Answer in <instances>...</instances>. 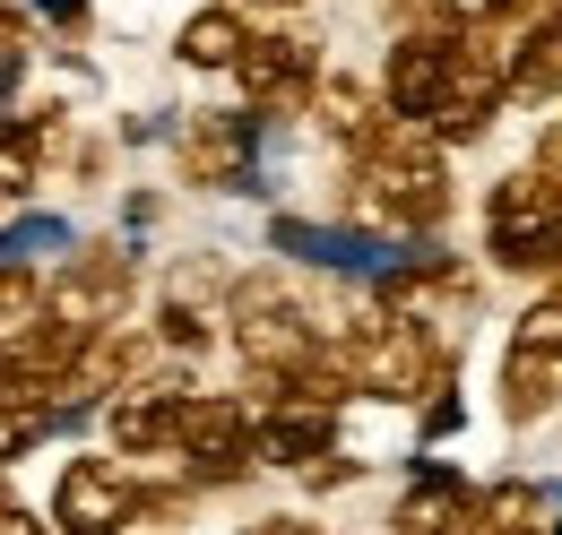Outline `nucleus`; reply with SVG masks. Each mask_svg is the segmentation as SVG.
Masks as SVG:
<instances>
[{
  "instance_id": "nucleus-9",
  "label": "nucleus",
  "mask_w": 562,
  "mask_h": 535,
  "mask_svg": "<svg viewBox=\"0 0 562 535\" xmlns=\"http://www.w3.org/2000/svg\"><path fill=\"white\" fill-rule=\"evenodd\" d=\"M372 303H381V311H407L424 329H468V311H476V268L459 260V251H424V260L390 268V276L372 285Z\"/></svg>"
},
{
  "instance_id": "nucleus-26",
  "label": "nucleus",
  "mask_w": 562,
  "mask_h": 535,
  "mask_svg": "<svg viewBox=\"0 0 562 535\" xmlns=\"http://www.w3.org/2000/svg\"><path fill=\"white\" fill-rule=\"evenodd\" d=\"M554 527H562V510H554Z\"/></svg>"
},
{
  "instance_id": "nucleus-6",
  "label": "nucleus",
  "mask_w": 562,
  "mask_h": 535,
  "mask_svg": "<svg viewBox=\"0 0 562 535\" xmlns=\"http://www.w3.org/2000/svg\"><path fill=\"white\" fill-rule=\"evenodd\" d=\"M225 78L243 87V104H251L260 122H294V113L312 104V78H321V44H312V35H294V26H251Z\"/></svg>"
},
{
  "instance_id": "nucleus-15",
  "label": "nucleus",
  "mask_w": 562,
  "mask_h": 535,
  "mask_svg": "<svg viewBox=\"0 0 562 535\" xmlns=\"http://www.w3.org/2000/svg\"><path fill=\"white\" fill-rule=\"evenodd\" d=\"M468 475H450V467H424L407 492H398V510H390V527L398 535H459V510H468Z\"/></svg>"
},
{
  "instance_id": "nucleus-20",
  "label": "nucleus",
  "mask_w": 562,
  "mask_h": 535,
  "mask_svg": "<svg viewBox=\"0 0 562 535\" xmlns=\"http://www.w3.org/2000/svg\"><path fill=\"white\" fill-rule=\"evenodd\" d=\"M26 53H35V26L0 0V78H18V69H26Z\"/></svg>"
},
{
  "instance_id": "nucleus-13",
  "label": "nucleus",
  "mask_w": 562,
  "mask_h": 535,
  "mask_svg": "<svg viewBox=\"0 0 562 535\" xmlns=\"http://www.w3.org/2000/svg\"><path fill=\"white\" fill-rule=\"evenodd\" d=\"M546 527H554V492L528 483V475L476 483L468 510H459V535H546Z\"/></svg>"
},
{
  "instance_id": "nucleus-11",
  "label": "nucleus",
  "mask_w": 562,
  "mask_h": 535,
  "mask_svg": "<svg viewBox=\"0 0 562 535\" xmlns=\"http://www.w3.org/2000/svg\"><path fill=\"white\" fill-rule=\"evenodd\" d=\"M173 173L191 191H234L251 173V122L243 113H191L173 130Z\"/></svg>"
},
{
  "instance_id": "nucleus-1",
  "label": "nucleus",
  "mask_w": 562,
  "mask_h": 535,
  "mask_svg": "<svg viewBox=\"0 0 562 535\" xmlns=\"http://www.w3.org/2000/svg\"><path fill=\"white\" fill-rule=\"evenodd\" d=\"M372 95L390 113H407L441 147H468L493 130L502 95V26H468V18H432V26H398L390 61L372 78Z\"/></svg>"
},
{
  "instance_id": "nucleus-21",
  "label": "nucleus",
  "mask_w": 562,
  "mask_h": 535,
  "mask_svg": "<svg viewBox=\"0 0 562 535\" xmlns=\"http://www.w3.org/2000/svg\"><path fill=\"white\" fill-rule=\"evenodd\" d=\"M372 9L390 18V35H398V26H432V18H450L441 0H372Z\"/></svg>"
},
{
  "instance_id": "nucleus-5",
  "label": "nucleus",
  "mask_w": 562,
  "mask_h": 535,
  "mask_svg": "<svg viewBox=\"0 0 562 535\" xmlns=\"http://www.w3.org/2000/svg\"><path fill=\"white\" fill-rule=\"evenodd\" d=\"M562 414V276L528 303V320L510 329V354H502V423H546Z\"/></svg>"
},
{
  "instance_id": "nucleus-14",
  "label": "nucleus",
  "mask_w": 562,
  "mask_h": 535,
  "mask_svg": "<svg viewBox=\"0 0 562 535\" xmlns=\"http://www.w3.org/2000/svg\"><path fill=\"white\" fill-rule=\"evenodd\" d=\"M502 95L562 104V18H528L502 35Z\"/></svg>"
},
{
  "instance_id": "nucleus-7",
  "label": "nucleus",
  "mask_w": 562,
  "mask_h": 535,
  "mask_svg": "<svg viewBox=\"0 0 562 535\" xmlns=\"http://www.w3.org/2000/svg\"><path fill=\"white\" fill-rule=\"evenodd\" d=\"M53 527L61 535H131L139 527V467L131 458H70L53 475Z\"/></svg>"
},
{
  "instance_id": "nucleus-18",
  "label": "nucleus",
  "mask_w": 562,
  "mask_h": 535,
  "mask_svg": "<svg viewBox=\"0 0 562 535\" xmlns=\"http://www.w3.org/2000/svg\"><path fill=\"white\" fill-rule=\"evenodd\" d=\"M528 182H537V191L562 207V113L537 130V147H528Z\"/></svg>"
},
{
  "instance_id": "nucleus-10",
  "label": "nucleus",
  "mask_w": 562,
  "mask_h": 535,
  "mask_svg": "<svg viewBox=\"0 0 562 535\" xmlns=\"http://www.w3.org/2000/svg\"><path fill=\"white\" fill-rule=\"evenodd\" d=\"M225 285H234V268H216V260H182L173 268V285H165V320H156V345L165 354H200L216 329H225Z\"/></svg>"
},
{
  "instance_id": "nucleus-2",
  "label": "nucleus",
  "mask_w": 562,
  "mask_h": 535,
  "mask_svg": "<svg viewBox=\"0 0 562 535\" xmlns=\"http://www.w3.org/2000/svg\"><path fill=\"white\" fill-rule=\"evenodd\" d=\"M338 156H347V207L372 234L432 242V234L450 225V147L424 130V122H407V113L381 104Z\"/></svg>"
},
{
  "instance_id": "nucleus-24",
  "label": "nucleus",
  "mask_w": 562,
  "mask_h": 535,
  "mask_svg": "<svg viewBox=\"0 0 562 535\" xmlns=\"http://www.w3.org/2000/svg\"><path fill=\"white\" fill-rule=\"evenodd\" d=\"M9 216H18V191H0V234H9Z\"/></svg>"
},
{
  "instance_id": "nucleus-25",
  "label": "nucleus",
  "mask_w": 562,
  "mask_h": 535,
  "mask_svg": "<svg viewBox=\"0 0 562 535\" xmlns=\"http://www.w3.org/2000/svg\"><path fill=\"white\" fill-rule=\"evenodd\" d=\"M251 9H278V18H285V9H312V0H251Z\"/></svg>"
},
{
  "instance_id": "nucleus-3",
  "label": "nucleus",
  "mask_w": 562,
  "mask_h": 535,
  "mask_svg": "<svg viewBox=\"0 0 562 535\" xmlns=\"http://www.w3.org/2000/svg\"><path fill=\"white\" fill-rule=\"evenodd\" d=\"M485 260L502 276H562V207L528 182V164H510L485 191Z\"/></svg>"
},
{
  "instance_id": "nucleus-23",
  "label": "nucleus",
  "mask_w": 562,
  "mask_h": 535,
  "mask_svg": "<svg viewBox=\"0 0 562 535\" xmlns=\"http://www.w3.org/2000/svg\"><path fill=\"white\" fill-rule=\"evenodd\" d=\"M0 535H44V527H35V519H26V510H18L9 492H0Z\"/></svg>"
},
{
  "instance_id": "nucleus-19",
  "label": "nucleus",
  "mask_w": 562,
  "mask_h": 535,
  "mask_svg": "<svg viewBox=\"0 0 562 535\" xmlns=\"http://www.w3.org/2000/svg\"><path fill=\"white\" fill-rule=\"evenodd\" d=\"M35 441H44V414H35V406H18V398H0V467H9V458H26Z\"/></svg>"
},
{
  "instance_id": "nucleus-17",
  "label": "nucleus",
  "mask_w": 562,
  "mask_h": 535,
  "mask_svg": "<svg viewBox=\"0 0 562 535\" xmlns=\"http://www.w3.org/2000/svg\"><path fill=\"white\" fill-rule=\"evenodd\" d=\"M35 303H44V268L35 260H0V329L35 320Z\"/></svg>"
},
{
  "instance_id": "nucleus-12",
  "label": "nucleus",
  "mask_w": 562,
  "mask_h": 535,
  "mask_svg": "<svg viewBox=\"0 0 562 535\" xmlns=\"http://www.w3.org/2000/svg\"><path fill=\"white\" fill-rule=\"evenodd\" d=\"M329 449H338V414H329V406H294V398L251 406V458H260V467L303 475L312 458H329Z\"/></svg>"
},
{
  "instance_id": "nucleus-22",
  "label": "nucleus",
  "mask_w": 562,
  "mask_h": 535,
  "mask_svg": "<svg viewBox=\"0 0 562 535\" xmlns=\"http://www.w3.org/2000/svg\"><path fill=\"white\" fill-rule=\"evenodd\" d=\"M243 535H338V527H312V519H260V527H243Z\"/></svg>"
},
{
  "instance_id": "nucleus-8",
  "label": "nucleus",
  "mask_w": 562,
  "mask_h": 535,
  "mask_svg": "<svg viewBox=\"0 0 562 535\" xmlns=\"http://www.w3.org/2000/svg\"><path fill=\"white\" fill-rule=\"evenodd\" d=\"M87 337L61 329V320H18V329H0V398L35 406V414H53V406H70V363Z\"/></svg>"
},
{
  "instance_id": "nucleus-16",
  "label": "nucleus",
  "mask_w": 562,
  "mask_h": 535,
  "mask_svg": "<svg viewBox=\"0 0 562 535\" xmlns=\"http://www.w3.org/2000/svg\"><path fill=\"white\" fill-rule=\"evenodd\" d=\"M243 35H251V18H243L234 0H216V9H200V18L182 26V44H173V53H182L191 69H234Z\"/></svg>"
},
{
  "instance_id": "nucleus-4",
  "label": "nucleus",
  "mask_w": 562,
  "mask_h": 535,
  "mask_svg": "<svg viewBox=\"0 0 562 535\" xmlns=\"http://www.w3.org/2000/svg\"><path fill=\"white\" fill-rule=\"evenodd\" d=\"M131 303H139V260H131V242H78L70 260L44 276V320H61V329H113V320H131Z\"/></svg>"
}]
</instances>
